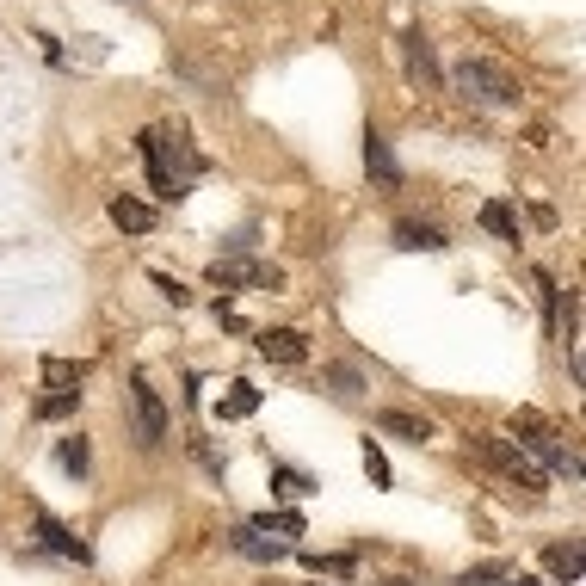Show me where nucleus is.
<instances>
[{"mask_svg":"<svg viewBox=\"0 0 586 586\" xmlns=\"http://www.w3.org/2000/svg\"><path fill=\"white\" fill-rule=\"evenodd\" d=\"M309 574H334V580H352L358 574V556H352V549H346V556H321V549H303V556H297Z\"/></svg>","mask_w":586,"mask_h":586,"instance_id":"18","label":"nucleus"},{"mask_svg":"<svg viewBox=\"0 0 586 586\" xmlns=\"http://www.w3.org/2000/svg\"><path fill=\"white\" fill-rule=\"evenodd\" d=\"M377 432L408 438V445H426V438H432V420H426V414H414V408H383V414H377Z\"/></svg>","mask_w":586,"mask_h":586,"instance_id":"11","label":"nucleus"},{"mask_svg":"<svg viewBox=\"0 0 586 586\" xmlns=\"http://www.w3.org/2000/svg\"><path fill=\"white\" fill-rule=\"evenodd\" d=\"M512 445H519L531 463H543V475H568V482H580V457L543 426V414H531V408H525V414H512Z\"/></svg>","mask_w":586,"mask_h":586,"instance_id":"4","label":"nucleus"},{"mask_svg":"<svg viewBox=\"0 0 586 586\" xmlns=\"http://www.w3.org/2000/svg\"><path fill=\"white\" fill-rule=\"evenodd\" d=\"M475 223H482L488 235H500V241H519V216H512V204H506V198H488Z\"/></svg>","mask_w":586,"mask_h":586,"instance_id":"16","label":"nucleus"},{"mask_svg":"<svg viewBox=\"0 0 586 586\" xmlns=\"http://www.w3.org/2000/svg\"><path fill=\"white\" fill-rule=\"evenodd\" d=\"M401 62H408V81H414V87H432V81H438V62H432L426 31H408V38H401Z\"/></svg>","mask_w":586,"mask_h":586,"instance_id":"12","label":"nucleus"},{"mask_svg":"<svg viewBox=\"0 0 586 586\" xmlns=\"http://www.w3.org/2000/svg\"><path fill=\"white\" fill-rule=\"evenodd\" d=\"M463 445H469V457H475V463H488V469L500 475V482L525 488V494H543V488H549V475H543V469H537L519 445H512L506 432H469Z\"/></svg>","mask_w":586,"mask_h":586,"instance_id":"2","label":"nucleus"},{"mask_svg":"<svg viewBox=\"0 0 586 586\" xmlns=\"http://www.w3.org/2000/svg\"><path fill=\"white\" fill-rule=\"evenodd\" d=\"M31 519H38V537H44V549H50V556H62V562H81V568L93 562V549H87L75 531H68V525L56 519V512H44V506H38Z\"/></svg>","mask_w":586,"mask_h":586,"instance_id":"7","label":"nucleus"},{"mask_svg":"<svg viewBox=\"0 0 586 586\" xmlns=\"http://www.w3.org/2000/svg\"><path fill=\"white\" fill-rule=\"evenodd\" d=\"M112 223H118L124 235H149V229H155V204H142V198L118 192V198H112Z\"/></svg>","mask_w":586,"mask_h":586,"instance_id":"13","label":"nucleus"},{"mask_svg":"<svg viewBox=\"0 0 586 586\" xmlns=\"http://www.w3.org/2000/svg\"><path fill=\"white\" fill-rule=\"evenodd\" d=\"M451 93L469 99V105H512L519 99V75L506 62H488V56H463L451 68Z\"/></svg>","mask_w":586,"mask_h":586,"instance_id":"3","label":"nucleus"},{"mask_svg":"<svg viewBox=\"0 0 586 586\" xmlns=\"http://www.w3.org/2000/svg\"><path fill=\"white\" fill-rule=\"evenodd\" d=\"M136 149H142V161H149V186H155L161 204H179V198H186V186L210 167L186 124H155V130H142Z\"/></svg>","mask_w":586,"mask_h":586,"instance_id":"1","label":"nucleus"},{"mask_svg":"<svg viewBox=\"0 0 586 586\" xmlns=\"http://www.w3.org/2000/svg\"><path fill=\"white\" fill-rule=\"evenodd\" d=\"M327 383H334L340 401H358L364 395V371H358V364H327Z\"/></svg>","mask_w":586,"mask_h":586,"instance_id":"21","label":"nucleus"},{"mask_svg":"<svg viewBox=\"0 0 586 586\" xmlns=\"http://www.w3.org/2000/svg\"><path fill=\"white\" fill-rule=\"evenodd\" d=\"M87 371H93L87 358H44V383L50 389H75V383H87Z\"/></svg>","mask_w":586,"mask_h":586,"instance_id":"17","label":"nucleus"},{"mask_svg":"<svg viewBox=\"0 0 586 586\" xmlns=\"http://www.w3.org/2000/svg\"><path fill=\"white\" fill-rule=\"evenodd\" d=\"M315 482H309V475L303 469H284V463H272V494H309Z\"/></svg>","mask_w":586,"mask_h":586,"instance_id":"26","label":"nucleus"},{"mask_svg":"<svg viewBox=\"0 0 586 586\" xmlns=\"http://www.w3.org/2000/svg\"><path fill=\"white\" fill-rule=\"evenodd\" d=\"M75 408H81V389H50V395L31 401V414H38V420H68Z\"/></svg>","mask_w":586,"mask_h":586,"instance_id":"19","label":"nucleus"},{"mask_svg":"<svg viewBox=\"0 0 586 586\" xmlns=\"http://www.w3.org/2000/svg\"><path fill=\"white\" fill-rule=\"evenodd\" d=\"M395 247H408V253H438V247H451L445 229H432V223H414V216H401L395 223Z\"/></svg>","mask_w":586,"mask_h":586,"instance_id":"14","label":"nucleus"},{"mask_svg":"<svg viewBox=\"0 0 586 586\" xmlns=\"http://www.w3.org/2000/svg\"><path fill=\"white\" fill-rule=\"evenodd\" d=\"M216 290H284V272L266 266V260H241V253H229V260H210L204 272Z\"/></svg>","mask_w":586,"mask_h":586,"instance_id":"6","label":"nucleus"},{"mask_svg":"<svg viewBox=\"0 0 586 586\" xmlns=\"http://www.w3.org/2000/svg\"><path fill=\"white\" fill-rule=\"evenodd\" d=\"M364 167H371V179L377 186H401V161H395V149H389V136L383 130H364Z\"/></svg>","mask_w":586,"mask_h":586,"instance_id":"9","label":"nucleus"},{"mask_svg":"<svg viewBox=\"0 0 586 586\" xmlns=\"http://www.w3.org/2000/svg\"><path fill=\"white\" fill-rule=\"evenodd\" d=\"M364 475H371L377 488H389V482H395V475H389V457H383L377 438H364Z\"/></svg>","mask_w":586,"mask_h":586,"instance_id":"25","label":"nucleus"},{"mask_svg":"<svg viewBox=\"0 0 586 586\" xmlns=\"http://www.w3.org/2000/svg\"><path fill=\"white\" fill-rule=\"evenodd\" d=\"M149 278H155V290H161V297H167L173 309H186V303H192V290H186V284H179L173 272H149Z\"/></svg>","mask_w":586,"mask_h":586,"instance_id":"27","label":"nucleus"},{"mask_svg":"<svg viewBox=\"0 0 586 586\" xmlns=\"http://www.w3.org/2000/svg\"><path fill=\"white\" fill-rule=\"evenodd\" d=\"M56 463H62V469H75V475H87V438H81V432H68L62 445H56Z\"/></svg>","mask_w":586,"mask_h":586,"instance_id":"24","label":"nucleus"},{"mask_svg":"<svg viewBox=\"0 0 586 586\" xmlns=\"http://www.w3.org/2000/svg\"><path fill=\"white\" fill-rule=\"evenodd\" d=\"M253 531H278V537H303V512H260V519H253Z\"/></svg>","mask_w":586,"mask_h":586,"instance_id":"22","label":"nucleus"},{"mask_svg":"<svg viewBox=\"0 0 586 586\" xmlns=\"http://www.w3.org/2000/svg\"><path fill=\"white\" fill-rule=\"evenodd\" d=\"M253 408H260V389H253V383H235V389L223 395V408H216V414H223V420H247Z\"/></svg>","mask_w":586,"mask_h":586,"instance_id":"20","label":"nucleus"},{"mask_svg":"<svg viewBox=\"0 0 586 586\" xmlns=\"http://www.w3.org/2000/svg\"><path fill=\"white\" fill-rule=\"evenodd\" d=\"M506 574H519V568L512 562H475V568L457 574V586H488V580H506Z\"/></svg>","mask_w":586,"mask_h":586,"instance_id":"23","label":"nucleus"},{"mask_svg":"<svg viewBox=\"0 0 586 586\" xmlns=\"http://www.w3.org/2000/svg\"><path fill=\"white\" fill-rule=\"evenodd\" d=\"M253 346H260V358H272V364H303L309 358V340L297 334V327H260Z\"/></svg>","mask_w":586,"mask_h":586,"instance_id":"8","label":"nucleus"},{"mask_svg":"<svg viewBox=\"0 0 586 586\" xmlns=\"http://www.w3.org/2000/svg\"><path fill=\"white\" fill-rule=\"evenodd\" d=\"M543 568H549V580L574 586L580 568H586V562H580V543H574V537H568V543H549V549H543Z\"/></svg>","mask_w":586,"mask_h":586,"instance_id":"15","label":"nucleus"},{"mask_svg":"<svg viewBox=\"0 0 586 586\" xmlns=\"http://www.w3.org/2000/svg\"><path fill=\"white\" fill-rule=\"evenodd\" d=\"M500 586H543V580H537V574H506Z\"/></svg>","mask_w":586,"mask_h":586,"instance_id":"28","label":"nucleus"},{"mask_svg":"<svg viewBox=\"0 0 586 586\" xmlns=\"http://www.w3.org/2000/svg\"><path fill=\"white\" fill-rule=\"evenodd\" d=\"M229 549H235V556H247V562H284V543L278 537H266V531H253V525H235L229 531Z\"/></svg>","mask_w":586,"mask_h":586,"instance_id":"10","label":"nucleus"},{"mask_svg":"<svg viewBox=\"0 0 586 586\" xmlns=\"http://www.w3.org/2000/svg\"><path fill=\"white\" fill-rule=\"evenodd\" d=\"M130 420H136V445L142 451H161L167 445V401H161V389L149 383V377H130Z\"/></svg>","mask_w":586,"mask_h":586,"instance_id":"5","label":"nucleus"}]
</instances>
